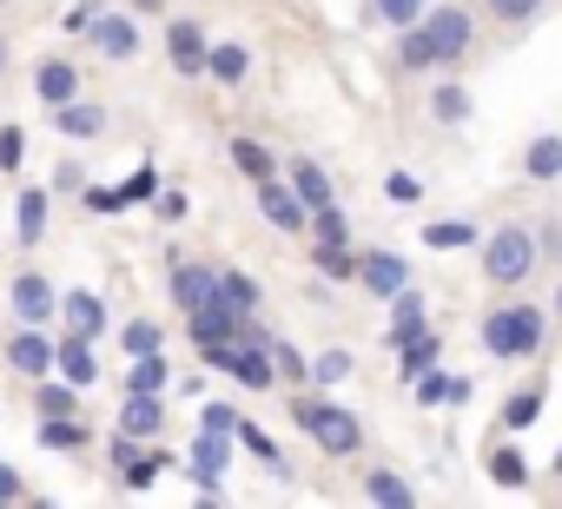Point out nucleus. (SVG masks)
I'll return each mask as SVG.
<instances>
[{
  "label": "nucleus",
  "mask_w": 562,
  "mask_h": 509,
  "mask_svg": "<svg viewBox=\"0 0 562 509\" xmlns=\"http://www.w3.org/2000/svg\"><path fill=\"white\" fill-rule=\"evenodd\" d=\"M199 430H218V437H232V430H238V410H232V404H205V410H199Z\"/></svg>",
  "instance_id": "de8ad7c7"
},
{
  "label": "nucleus",
  "mask_w": 562,
  "mask_h": 509,
  "mask_svg": "<svg viewBox=\"0 0 562 509\" xmlns=\"http://www.w3.org/2000/svg\"><path fill=\"white\" fill-rule=\"evenodd\" d=\"M139 8H159V0H139Z\"/></svg>",
  "instance_id": "4d7b16f0"
},
{
  "label": "nucleus",
  "mask_w": 562,
  "mask_h": 509,
  "mask_svg": "<svg viewBox=\"0 0 562 509\" xmlns=\"http://www.w3.org/2000/svg\"><path fill=\"white\" fill-rule=\"evenodd\" d=\"M0 67H8V47H0Z\"/></svg>",
  "instance_id": "6e6d98bb"
},
{
  "label": "nucleus",
  "mask_w": 562,
  "mask_h": 509,
  "mask_svg": "<svg viewBox=\"0 0 562 509\" xmlns=\"http://www.w3.org/2000/svg\"><path fill=\"white\" fill-rule=\"evenodd\" d=\"M430 120H443V126H463V120H470V93H463L457 80H443V87L430 93Z\"/></svg>",
  "instance_id": "2f4dec72"
},
{
  "label": "nucleus",
  "mask_w": 562,
  "mask_h": 509,
  "mask_svg": "<svg viewBox=\"0 0 562 509\" xmlns=\"http://www.w3.org/2000/svg\"><path fill=\"white\" fill-rule=\"evenodd\" d=\"M218 292H225L238 312H258V285H251L245 272H218Z\"/></svg>",
  "instance_id": "37998d69"
},
{
  "label": "nucleus",
  "mask_w": 562,
  "mask_h": 509,
  "mask_svg": "<svg viewBox=\"0 0 562 509\" xmlns=\"http://www.w3.org/2000/svg\"><path fill=\"white\" fill-rule=\"evenodd\" d=\"M93 14H100V0H80V8H67V34H87Z\"/></svg>",
  "instance_id": "3c124183"
},
{
  "label": "nucleus",
  "mask_w": 562,
  "mask_h": 509,
  "mask_svg": "<svg viewBox=\"0 0 562 509\" xmlns=\"http://www.w3.org/2000/svg\"><path fill=\"white\" fill-rule=\"evenodd\" d=\"M258 212H265L278 231H305V218H312V212H305V199H299L285 179H278V172H271V179H258Z\"/></svg>",
  "instance_id": "6e6552de"
},
{
  "label": "nucleus",
  "mask_w": 562,
  "mask_h": 509,
  "mask_svg": "<svg viewBox=\"0 0 562 509\" xmlns=\"http://www.w3.org/2000/svg\"><path fill=\"white\" fill-rule=\"evenodd\" d=\"M120 344H126V358H146V351H159V325H153V318H133V325L120 331Z\"/></svg>",
  "instance_id": "a19ab883"
},
{
  "label": "nucleus",
  "mask_w": 562,
  "mask_h": 509,
  "mask_svg": "<svg viewBox=\"0 0 562 509\" xmlns=\"http://www.w3.org/2000/svg\"><path fill=\"white\" fill-rule=\"evenodd\" d=\"M483 351L490 358H503V364H522V358H536L542 351V338H549V312L542 305H496L490 318H483Z\"/></svg>",
  "instance_id": "f257e3e1"
},
{
  "label": "nucleus",
  "mask_w": 562,
  "mask_h": 509,
  "mask_svg": "<svg viewBox=\"0 0 562 509\" xmlns=\"http://www.w3.org/2000/svg\"><path fill=\"white\" fill-rule=\"evenodd\" d=\"M384 192H391L397 205H417V199H424V179H417V172H391V179H384Z\"/></svg>",
  "instance_id": "a18cd8bd"
},
{
  "label": "nucleus",
  "mask_w": 562,
  "mask_h": 509,
  "mask_svg": "<svg viewBox=\"0 0 562 509\" xmlns=\"http://www.w3.org/2000/svg\"><path fill=\"white\" fill-rule=\"evenodd\" d=\"M542 265V251H536V231L529 225H496L490 238H483V279L490 285H522L529 272Z\"/></svg>",
  "instance_id": "20e7f679"
},
{
  "label": "nucleus",
  "mask_w": 562,
  "mask_h": 509,
  "mask_svg": "<svg viewBox=\"0 0 562 509\" xmlns=\"http://www.w3.org/2000/svg\"><path fill=\"white\" fill-rule=\"evenodd\" d=\"M292 423H299L325 456H358V450H364V423H358L345 404H331V397H299V404H292Z\"/></svg>",
  "instance_id": "f03ea898"
},
{
  "label": "nucleus",
  "mask_w": 562,
  "mask_h": 509,
  "mask_svg": "<svg viewBox=\"0 0 562 509\" xmlns=\"http://www.w3.org/2000/svg\"><path fill=\"white\" fill-rule=\"evenodd\" d=\"M54 305H60V298H54V285H47L41 272H21V279H14V312H21V325H47Z\"/></svg>",
  "instance_id": "9b49d317"
},
{
  "label": "nucleus",
  "mask_w": 562,
  "mask_h": 509,
  "mask_svg": "<svg viewBox=\"0 0 562 509\" xmlns=\"http://www.w3.org/2000/svg\"><path fill=\"white\" fill-rule=\"evenodd\" d=\"M555 476H562V450H555Z\"/></svg>",
  "instance_id": "5fc2aeb1"
},
{
  "label": "nucleus",
  "mask_w": 562,
  "mask_h": 509,
  "mask_svg": "<svg viewBox=\"0 0 562 509\" xmlns=\"http://www.w3.org/2000/svg\"><path fill=\"white\" fill-rule=\"evenodd\" d=\"M87 41H93L106 60H133V54H139V27H133V21H120V14H93Z\"/></svg>",
  "instance_id": "1a4fd4ad"
},
{
  "label": "nucleus",
  "mask_w": 562,
  "mask_h": 509,
  "mask_svg": "<svg viewBox=\"0 0 562 509\" xmlns=\"http://www.w3.org/2000/svg\"><path fill=\"white\" fill-rule=\"evenodd\" d=\"M159 423H166V410H159V397H146V391H126V410H120V430H126V437H159Z\"/></svg>",
  "instance_id": "412c9836"
},
{
  "label": "nucleus",
  "mask_w": 562,
  "mask_h": 509,
  "mask_svg": "<svg viewBox=\"0 0 562 509\" xmlns=\"http://www.w3.org/2000/svg\"><path fill=\"white\" fill-rule=\"evenodd\" d=\"M153 212H159L166 225H179V218H186L192 205H186V192H153Z\"/></svg>",
  "instance_id": "09e8293b"
},
{
  "label": "nucleus",
  "mask_w": 562,
  "mask_h": 509,
  "mask_svg": "<svg viewBox=\"0 0 562 509\" xmlns=\"http://www.w3.org/2000/svg\"><path fill=\"white\" fill-rule=\"evenodd\" d=\"M172 298H179V312H199L205 298H218V272H212V265L172 259Z\"/></svg>",
  "instance_id": "9d476101"
},
{
  "label": "nucleus",
  "mask_w": 562,
  "mask_h": 509,
  "mask_svg": "<svg viewBox=\"0 0 562 509\" xmlns=\"http://www.w3.org/2000/svg\"><path fill=\"white\" fill-rule=\"evenodd\" d=\"M54 312H67V325H74L80 338H100V331H106V305H100L93 292H67Z\"/></svg>",
  "instance_id": "6ab92c4d"
},
{
  "label": "nucleus",
  "mask_w": 562,
  "mask_h": 509,
  "mask_svg": "<svg viewBox=\"0 0 562 509\" xmlns=\"http://www.w3.org/2000/svg\"><path fill=\"white\" fill-rule=\"evenodd\" d=\"M54 364H60V377L74 384V391H87L93 377H100V364H93V338H67V344H54Z\"/></svg>",
  "instance_id": "4468645a"
},
{
  "label": "nucleus",
  "mask_w": 562,
  "mask_h": 509,
  "mask_svg": "<svg viewBox=\"0 0 562 509\" xmlns=\"http://www.w3.org/2000/svg\"><path fill=\"white\" fill-rule=\"evenodd\" d=\"M536 251H549V259H562V225H555V218H542V225H536Z\"/></svg>",
  "instance_id": "8fccbe9b"
},
{
  "label": "nucleus",
  "mask_w": 562,
  "mask_h": 509,
  "mask_svg": "<svg viewBox=\"0 0 562 509\" xmlns=\"http://www.w3.org/2000/svg\"><path fill=\"white\" fill-rule=\"evenodd\" d=\"M285 185L305 199V212H312V205H331V179H325L318 159H292V179H285Z\"/></svg>",
  "instance_id": "b1692460"
},
{
  "label": "nucleus",
  "mask_w": 562,
  "mask_h": 509,
  "mask_svg": "<svg viewBox=\"0 0 562 509\" xmlns=\"http://www.w3.org/2000/svg\"><path fill=\"white\" fill-rule=\"evenodd\" d=\"M424 245H430V251H463V245H476V225L437 218V225H424Z\"/></svg>",
  "instance_id": "72a5a7b5"
},
{
  "label": "nucleus",
  "mask_w": 562,
  "mask_h": 509,
  "mask_svg": "<svg viewBox=\"0 0 562 509\" xmlns=\"http://www.w3.org/2000/svg\"><path fill=\"white\" fill-rule=\"evenodd\" d=\"M232 443H245V450H251V456H258L265 470H278V476H285V456H278V443H271V437H265L258 423H245V417H238V430H232Z\"/></svg>",
  "instance_id": "f704fd0d"
},
{
  "label": "nucleus",
  "mask_w": 562,
  "mask_h": 509,
  "mask_svg": "<svg viewBox=\"0 0 562 509\" xmlns=\"http://www.w3.org/2000/svg\"><path fill=\"white\" fill-rule=\"evenodd\" d=\"M351 377V351H318L312 358V384L325 391V384H345Z\"/></svg>",
  "instance_id": "4c0bfd02"
},
{
  "label": "nucleus",
  "mask_w": 562,
  "mask_h": 509,
  "mask_svg": "<svg viewBox=\"0 0 562 509\" xmlns=\"http://www.w3.org/2000/svg\"><path fill=\"white\" fill-rule=\"evenodd\" d=\"M153 192H159V172L153 166H139L133 179H120V205H153Z\"/></svg>",
  "instance_id": "ea45409f"
},
{
  "label": "nucleus",
  "mask_w": 562,
  "mask_h": 509,
  "mask_svg": "<svg viewBox=\"0 0 562 509\" xmlns=\"http://www.w3.org/2000/svg\"><path fill=\"white\" fill-rule=\"evenodd\" d=\"M21 159H27V133L0 126V172H21Z\"/></svg>",
  "instance_id": "c03bdc74"
},
{
  "label": "nucleus",
  "mask_w": 562,
  "mask_h": 509,
  "mask_svg": "<svg viewBox=\"0 0 562 509\" xmlns=\"http://www.w3.org/2000/svg\"><path fill=\"white\" fill-rule=\"evenodd\" d=\"M41 443H47V450H87V443H93V430H87L80 417H67V410H60V417H47V423H41Z\"/></svg>",
  "instance_id": "cd10ccee"
},
{
  "label": "nucleus",
  "mask_w": 562,
  "mask_h": 509,
  "mask_svg": "<svg viewBox=\"0 0 562 509\" xmlns=\"http://www.w3.org/2000/svg\"><path fill=\"white\" fill-rule=\"evenodd\" d=\"M358 285L371 298H391V292L411 285V259H404V251H364V259H358Z\"/></svg>",
  "instance_id": "423d86ee"
},
{
  "label": "nucleus",
  "mask_w": 562,
  "mask_h": 509,
  "mask_svg": "<svg viewBox=\"0 0 562 509\" xmlns=\"http://www.w3.org/2000/svg\"><path fill=\"white\" fill-rule=\"evenodd\" d=\"M424 312H430V305H424V292H411V285H404V292H391V331H384V344L397 351L404 338H417V331L430 325Z\"/></svg>",
  "instance_id": "f8f14e48"
},
{
  "label": "nucleus",
  "mask_w": 562,
  "mask_h": 509,
  "mask_svg": "<svg viewBox=\"0 0 562 509\" xmlns=\"http://www.w3.org/2000/svg\"><path fill=\"white\" fill-rule=\"evenodd\" d=\"M490 8V21H503V27H529L536 14H542V0H483Z\"/></svg>",
  "instance_id": "c9c22d12"
},
{
  "label": "nucleus",
  "mask_w": 562,
  "mask_h": 509,
  "mask_svg": "<svg viewBox=\"0 0 562 509\" xmlns=\"http://www.w3.org/2000/svg\"><path fill=\"white\" fill-rule=\"evenodd\" d=\"M74 404H80L74 384H47V391H41V417H60V410H74Z\"/></svg>",
  "instance_id": "49530a36"
},
{
  "label": "nucleus",
  "mask_w": 562,
  "mask_h": 509,
  "mask_svg": "<svg viewBox=\"0 0 562 509\" xmlns=\"http://www.w3.org/2000/svg\"><path fill=\"white\" fill-rule=\"evenodd\" d=\"M503 437H522V430H536L542 423V384H529V391H516L509 404H503Z\"/></svg>",
  "instance_id": "aec40b11"
},
{
  "label": "nucleus",
  "mask_w": 562,
  "mask_h": 509,
  "mask_svg": "<svg viewBox=\"0 0 562 509\" xmlns=\"http://www.w3.org/2000/svg\"><path fill=\"white\" fill-rule=\"evenodd\" d=\"M192 483H199V496L205 502H218V483H225V463H232V437H218V430H199V443H192Z\"/></svg>",
  "instance_id": "39448f33"
},
{
  "label": "nucleus",
  "mask_w": 562,
  "mask_h": 509,
  "mask_svg": "<svg viewBox=\"0 0 562 509\" xmlns=\"http://www.w3.org/2000/svg\"><path fill=\"white\" fill-rule=\"evenodd\" d=\"M312 265H318V279H331V285H345V279H358V251H351V238H345V245H331V238H318V251H312Z\"/></svg>",
  "instance_id": "4be33fe9"
},
{
  "label": "nucleus",
  "mask_w": 562,
  "mask_h": 509,
  "mask_svg": "<svg viewBox=\"0 0 562 509\" xmlns=\"http://www.w3.org/2000/svg\"><path fill=\"white\" fill-rule=\"evenodd\" d=\"M113 470H120L126 489H153V476L172 470V456H166V450H133V437L120 430V437H113Z\"/></svg>",
  "instance_id": "0eeeda50"
},
{
  "label": "nucleus",
  "mask_w": 562,
  "mask_h": 509,
  "mask_svg": "<svg viewBox=\"0 0 562 509\" xmlns=\"http://www.w3.org/2000/svg\"><path fill=\"white\" fill-rule=\"evenodd\" d=\"M8 364H14V371H27V377H47V371H54V344L41 338V325H21V338H14V351H8Z\"/></svg>",
  "instance_id": "2eb2a0df"
},
{
  "label": "nucleus",
  "mask_w": 562,
  "mask_h": 509,
  "mask_svg": "<svg viewBox=\"0 0 562 509\" xmlns=\"http://www.w3.org/2000/svg\"><path fill=\"white\" fill-rule=\"evenodd\" d=\"M232 166H238V172H245V179H251V185H258V179H271V172H278V159H271V152H265V146H258V139H232Z\"/></svg>",
  "instance_id": "473e14b6"
},
{
  "label": "nucleus",
  "mask_w": 562,
  "mask_h": 509,
  "mask_svg": "<svg viewBox=\"0 0 562 509\" xmlns=\"http://www.w3.org/2000/svg\"><path fill=\"white\" fill-rule=\"evenodd\" d=\"M14 225H21V245H41V231H47V192L41 185H27L14 199Z\"/></svg>",
  "instance_id": "393cba45"
},
{
  "label": "nucleus",
  "mask_w": 562,
  "mask_h": 509,
  "mask_svg": "<svg viewBox=\"0 0 562 509\" xmlns=\"http://www.w3.org/2000/svg\"><path fill=\"white\" fill-rule=\"evenodd\" d=\"M271 371L285 377V384H312V358L299 344H285V338H271Z\"/></svg>",
  "instance_id": "7c9ffc66"
},
{
  "label": "nucleus",
  "mask_w": 562,
  "mask_h": 509,
  "mask_svg": "<svg viewBox=\"0 0 562 509\" xmlns=\"http://www.w3.org/2000/svg\"><path fill=\"white\" fill-rule=\"evenodd\" d=\"M522 172H529V179H562V139H555V133L529 139V152H522Z\"/></svg>",
  "instance_id": "c756f323"
},
{
  "label": "nucleus",
  "mask_w": 562,
  "mask_h": 509,
  "mask_svg": "<svg viewBox=\"0 0 562 509\" xmlns=\"http://www.w3.org/2000/svg\"><path fill=\"white\" fill-rule=\"evenodd\" d=\"M411 391H417V404H450V371H443V364H430V371H417V377H411Z\"/></svg>",
  "instance_id": "58836bf2"
},
{
  "label": "nucleus",
  "mask_w": 562,
  "mask_h": 509,
  "mask_svg": "<svg viewBox=\"0 0 562 509\" xmlns=\"http://www.w3.org/2000/svg\"><path fill=\"white\" fill-rule=\"evenodd\" d=\"M166 377H172L166 351H146V358H133V371H126V391H146V397H159V391H166Z\"/></svg>",
  "instance_id": "bb28decb"
},
{
  "label": "nucleus",
  "mask_w": 562,
  "mask_h": 509,
  "mask_svg": "<svg viewBox=\"0 0 562 509\" xmlns=\"http://www.w3.org/2000/svg\"><path fill=\"white\" fill-rule=\"evenodd\" d=\"M549 318H555V325H562V292H555V305H549Z\"/></svg>",
  "instance_id": "864d4df0"
},
{
  "label": "nucleus",
  "mask_w": 562,
  "mask_h": 509,
  "mask_svg": "<svg viewBox=\"0 0 562 509\" xmlns=\"http://www.w3.org/2000/svg\"><path fill=\"white\" fill-rule=\"evenodd\" d=\"M490 483H496V489H529V456H522L516 443H503V450L490 456Z\"/></svg>",
  "instance_id": "c85d7f7f"
},
{
  "label": "nucleus",
  "mask_w": 562,
  "mask_h": 509,
  "mask_svg": "<svg viewBox=\"0 0 562 509\" xmlns=\"http://www.w3.org/2000/svg\"><path fill=\"white\" fill-rule=\"evenodd\" d=\"M364 496L384 502V509H411V502H417V489H411L397 470H371V476H364Z\"/></svg>",
  "instance_id": "a878e982"
},
{
  "label": "nucleus",
  "mask_w": 562,
  "mask_h": 509,
  "mask_svg": "<svg viewBox=\"0 0 562 509\" xmlns=\"http://www.w3.org/2000/svg\"><path fill=\"white\" fill-rule=\"evenodd\" d=\"M364 14H371V21H384V27H411V21L424 14V0H371Z\"/></svg>",
  "instance_id": "e433bc0d"
},
{
  "label": "nucleus",
  "mask_w": 562,
  "mask_h": 509,
  "mask_svg": "<svg viewBox=\"0 0 562 509\" xmlns=\"http://www.w3.org/2000/svg\"><path fill=\"white\" fill-rule=\"evenodd\" d=\"M205 47H212V41H205L192 21H172V27H166V54H172L179 73H205Z\"/></svg>",
  "instance_id": "ddd939ff"
},
{
  "label": "nucleus",
  "mask_w": 562,
  "mask_h": 509,
  "mask_svg": "<svg viewBox=\"0 0 562 509\" xmlns=\"http://www.w3.org/2000/svg\"><path fill=\"white\" fill-rule=\"evenodd\" d=\"M430 364H443V338L424 325L417 338H404V344H397V377L411 384V377H417V371H430Z\"/></svg>",
  "instance_id": "dca6fc26"
},
{
  "label": "nucleus",
  "mask_w": 562,
  "mask_h": 509,
  "mask_svg": "<svg viewBox=\"0 0 562 509\" xmlns=\"http://www.w3.org/2000/svg\"><path fill=\"white\" fill-rule=\"evenodd\" d=\"M417 34H424V47H430V67H463L470 47H476V21H470L463 8H450V0H424Z\"/></svg>",
  "instance_id": "7ed1b4c3"
},
{
  "label": "nucleus",
  "mask_w": 562,
  "mask_h": 509,
  "mask_svg": "<svg viewBox=\"0 0 562 509\" xmlns=\"http://www.w3.org/2000/svg\"><path fill=\"white\" fill-rule=\"evenodd\" d=\"M205 73H212L218 87H238V80L251 73V54H245L238 41H225V47H205Z\"/></svg>",
  "instance_id": "5701e85b"
},
{
  "label": "nucleus",
  "mask_w": 562,
  "mask_h": 509,
  "mask_svg": "<svg viewBox=\"0 0 562 509\" xmlns=\"http://www.w3.org/2000/svg\"><path fill=\"white\" fill-rule=\"evenodd\" d=\"M0 502H21V476L8 463H0Z\"/></svg>",
  "instance_id": "603ef678"
},
{
  "label": "nucleus",
  "mask_w": 562,
  "mask_h": 509,
  "mask_svg": "<svg viewBox=\"0 0 562 509\" xmlns=\"http://www.w3.org/2000/svg\"><path fill=\"white\" fill-rule=\"evenodd\" d=\"M80 205H87L93 218H113V212H126V205H120V185H80Z\"/></svg>",
  "instance_id": "79ce46f5"
},
{
  "label": "nucleus",
  "mask_w": 562,
  "mask_h": 509,
  "mask_svg": "<svg viewBox=\"0 0 562 509\" xmlns=\"http://www.w3.org/2000/svg\"><path fill=\"white\" fill-rule=\"evenodd\" d=\"M34 87H41V100H47V106H67V100L80 93V73H74V60H41Z\"/></svg>",
  "instance_id": "f3484780"
},
{
  "label": "nucleus",
  "mask_w": 562,
  "mask_h": 509,
  "mask_svg": "<svg viewBox=\"0 0 562 509\" xmlns=\"http://www.w3.org/2000/svg\"><path fill=\"white\" fill-rule=\"evenodd\" d=\"M54 120H60L67 139H93V133H106V113H100L93 100H80V93H74L67 106H54Z\"/></svg>",
  "instance_id": "a211bd4d"
}]
</instances>
